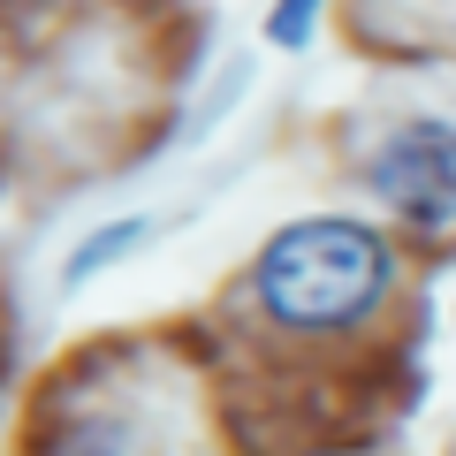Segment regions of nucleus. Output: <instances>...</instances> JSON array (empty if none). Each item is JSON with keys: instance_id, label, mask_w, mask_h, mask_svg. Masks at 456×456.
I'll return each mask as SVG.
<instances>
[{"instance_id": "nucleus-2", "label": "nucleus", "mask_w": 456, "mask_h": 456, "mask_svg": "<svg viewBox=\"0 0 456 456\" xmlns=\"http://www.w3.org/2000/svg\"><path fill=\"white\" fill-rule=\"evenodd\" d=\"M373 191L395 221L449 228L456 221V130L449 122H403L373 152Z\"/></svg>"}, {"instance_id": "nucleus-3", "label": "nucleus", "mask_w": 456, "mask_h": 456, "mask_svg": "<svg viewBox=\"0 0 456 456\" xmlns=\"http://www.w3.org/2000/svg\"><path fill=\"white\" fill-rule=\"evenodd\" d=\"M137 244H145V221H107L84 251H69V281H92L99 266H114L122 251H137Z\"/></svg>"}, {"instance_id": "nucleus-4", "label": "nucleus", "mask_w": 456, "mask_h": 456, "mask_svg": "<svg viewBox=\"0 0 456 456\" xmlns=\"http://www.w3.org/2000/svg\"><path fill=\"white\" fill-rule=\"evenodd\" d=\"M312 8H320V0H281L274 8V46H297V38L312 31Z\"/></svg>"}, {"instance_id": "nucleus-1", "label": "nucleus", "mask_w": 456, "mask_h": 456, "mask_svg": "<svg viewBox=\"0 0 456 456\" xmlns=\"http://www.w3.org/2000/svg\"><path fill=\"white\" fill-rule=\"evenodd\" d=\"M395 259L358 221H297L259 251V305L281 327H350L380 305Z\"/></svg>"}]
</instances>
